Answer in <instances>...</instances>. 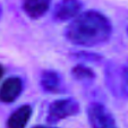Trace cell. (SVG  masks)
I'll return each mask as SVG.
<instances>
[{
  "label": "cell",
  "mask_w": 128,
  "mask_h": 128,
  "mask_svg": "<svg viewBox=\"0 0 128 128\" xmlns=\"http://www.w3.org/2000/svg\"><path fill=\"white\" fill-rule=\"evenodd\" d=\"M65 35L70 43L78 46H99L112 35V25L106 16L98 10H87L78 15L68 25Z\"/></svg>",
  "instance_id": "cell-1"
},
{
  "label": "cell",
  "mask_w": 128,
  "mask_h": 128,
  "mask_svg": "<svg viewBox=\"0 0 128 128\" xmlns=\"http://www.w3.org/2000/svg\"><path fill=\"white\" fill-rule=\"evenodd\" d=\"M87 118L91 128H118L112 114L100 102H91L88 104Z\"/></svg>",
  "instance_id": "cell-2"
},
{
  "label": "cell",
  "mask_w": 128,
  "mask_h": 128,
  "mask_svg": "<svg viewBox=\"0 0 128 128\" xmlns=\"http://www.w3.org/2000/svg\"><path fill=\"white\" fill-rule=\"evenodd\" d=\"M80 112V104L75 99H60L56 100L49 106L48 121L57 122L68 117L75 116Z\"/></svg>",
  "instance_id": "cell-3"
},
{
  "label": "cell",
  "mask_w": 128,
  "mask_h": 128,
  "mask_svg": "<svg viewBox=\"0 0 128 128\" xmlns=\"http://www.w3.org/2000/svg\"><path fill=\"white\" fill-rule=\"evenodd\" d=\"M82 8L83 2L80 0H60L54 8L53 18L60 23L75 20Z\"/></svg>",
  "instance_id": "cell-4"
},
{
  "label": "cell",
  "mask_w": 128,
  "mask_h": 128,
  "mask_svg": "<svg viewBox=\"0 0 128 128\" xmlns=\"http://www.w3.org/2000/svg\"><path fill=\"white\" fill-rule=\"evenodd\" d=\"M23 91V82L18 77H9L0 87V101L12 103L20 95Z\"/></svg>",
  "instance_id": "cell-5"
},
{
  "label": "cell",
  "mask_w": 128,
  "mask_h": 128,
  "mask_svg": "<svg viewBox=\"0 0 128 128\" xmlns=\"http://www.w3.org/2000/svg\"><path fill=\"white\" fill-rule=\"evenodd\" d=\"M51 0H24L23 10L32 20H39L49 10Z\"/></svg>",
  "instance_id": "cell-6"
},
{
  "label": "cell",
  "mask_w": 128,
  "mask_h": 128,
  "mask_svg": "<svg viewBox=\"0 0 128 128\" xmlns=\"http://www.w3.org/2000/svg\"><path fill=\"white\" fill-rule=\"evenodd\" d=\"M32 116V108L30 106H22L9 116L7 128H25Z\"/></svg>",
  "instance_id": "cell-7"
},
{
  "label": "cell",
  "mask_w": 128,
  "mask_h": 128,
  "mask_svg": "<svg viewBox=\"0 0 128 128\" xmlns=\"http://www.w3.org/2000/svg\"><path fill=\"white\" fill-rule=\"evenodd\" d=\"M41 86L42 88L49 93H57L61 90L62 86V80L59 72H53V70H48L44 72L41 76Z\"/></svg>",
  "instance_id": "cell-8"
},
{
  "label": "cell",
  "mask_w": 128,
  "mask_h": 128,
  "mask_svg": "<svg viewBox=\"0 0 128 128\" xmlns=\"http://www.w3.org/2000/svg\"><path fill=\"white\" fill-rule=\"evenodd\" d=\"M72 75L76 80L83 83V84H91L95 80V72H93V69H91L90 67L83 65V64L76 65L72 68Z\"/></svg>",
  "instance_id": "cell-9"
},
{
  "label": "cell",
  "mask_w": 128,
  "mask_h": 128,
  "mask_svg": "<svg viewBox=\"0 0 128 128\" xmlns=\"http://www.w3.org/2000/svg\"><path fill=\"white\" fill-rule=\"evenodd\" d=\"M119 95L128 99V60L119 69Z\"/></svg>",
  "instance_id": "cell-10"
},
{
  "label": "cell",
  "mask_w": 128,
  "mask_h": 128,
  "mask_svg": "<svg viewBox=\"0 0 128 128\" xmlns=\"http://www.w3.org/2000/svg\"><path fill=\"white\" fill-rule=\"evenodd\" d=\"M77 58L83 59V60H88V61H100L101 57L95 53H90V52H80L77 53Z\"/></svg>",
  "instance_id": "cell-11"
},
{
  "label": "cell",
  "mask_w": 128,
  "mask_h": 128,
  "mask_svg": "<svg viewBox=\"0 0 128 128\" xmlns=\"http://www.w3.org/2000/svg\"><path fill=\"white\" fill-rule=\"evenodd\" d=\"M2 75H4V68H2V66L0 65V78L2 77Z\"/></svg>",
  "instance_id": "cell-12"
},
{
  "label": "cell",
  "mask_w": 128,
  "mask_h": 128,
  "mask_svg": "<svg viewBox=\"0 0 128 128\" xmlns=\"http://www.w3.org/2000/svg\"><path fill=\"white\" fill-rule=\"evenodd\" d=\"M33 128H52V127H46V126H35Z\"/></svg>",
  "instance_id": "cell-13"
},
{
  "label": "cell",
  "mask_w": 128,
  "mask_h": 128,
  "mask_svg": "<svg viewBox=\"0 0 128 128\" xmlns=\"http://www.w3.org/2000/svg\"><path fill=\"white\" fill-rule=\"evenodd\" d=\"M1 16H2V6L0 5V18H1Z\"/></svg>",
  "instance_id": "cell-14"
},
{
  "label": "cell",
  "mask_w": 128,
  "mask_h": 128,
  "mask_svg": "<svg viewBox=\"0 0 128 128\" xmlns=\"http://www.w3.org/2000/svg\"><path fill=\"white\" fill-rule=\"evenodd\" d=\"M127 34H128V27H127Z\"/></svg>",
  "instance_id": "cell-15"
}]
</instances>
